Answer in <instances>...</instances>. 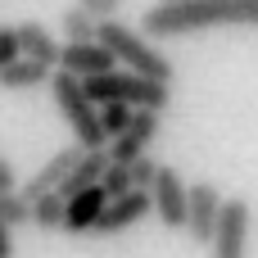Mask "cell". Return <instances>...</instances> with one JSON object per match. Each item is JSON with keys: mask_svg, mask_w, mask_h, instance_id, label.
<instances>
[{"mask_svg": "<svg viewBox=\"0 0 258 258\" xmlns=\"http://www.w3.org/2000/svg\"><path fill=\"white\" fill-rule=\"evenodd\" d=\"M159 113H150V109H136L132 113V127H127V136H118V141H109V163H122V168H132V163H141L145 159V150L159 141Z\"/></svg>", "mask_w": 258, "mask_h": 258, "instance_id": "obj_7", "label": "cell"}, {"mask_svg": "<svg viewBox=\"0 0 258 258\" xmlns=\"http://www.w3.org/2000/svg\"><path fill=\"white\" fill-rule=\"evenodd\" d=\"M18 27V45H23V59H32V63H41V68H59V59H63V45L54 41V32L45 27V23H36V18H27V23H14Z\"/></svg>", "mask_w": 258, "mask_h": 258, "instance_id": "obj_11", "label": "cell"}, {"mask_svg": "<svg viewBox=\"0 0 258 258\" xmlns=\"http://www.w3.org/2000/svg\"><path fill=\"white\" fill-rule=\"evenodd\" d=\"M159 5H190V0H159Z\"/></svg>", "mask_w": 258, "mask_h": 258, "instance_id": "obj_25", "label": "cell"}, {"mask_svg": "<svg viewBox=\"0 0 258 258\" xmlns=\"http://www.w3.org/2000/svg\"><path fill=\"white\" fill-rule=\"evenodd\" d=\"M82 154H86L82 145H68V150L50 154V159H45V168H41L36 177H27V186H23L18 195H23L27 204H32V200H41V195H59V186L73 177V168L82 163Z\"/></svg>", "mask_w": 258, "mask_h": 258, "instance_id": "obj_8", "label": "cell"}, {"mask_svg": "<svg viewBox=\"0 0 258 258\" xmlns=\"http://www.w3.org/2000/svg\"><path fill=\"white\" fill-rule=\"evenodd\" d=\"M50 95H54V104H59V113H63V122H68L73 141H77L86 154H95V150H104V145H109V141H104V132H100V109L91 104L86 86H82L73 73L54 68V77H50Z\"/></svg>", "mask_w": 258, "mask_h": 258, "instance_id": "obj_2", "label": "cell"}, {"mask_svg": "<svg viewBox=\"0 0 258 258\" xmlns=\"http://www.w3.org/2000/svg\"><path fill=\"white\" fill-rule=\"evenodd\" d=\"M150 200H154V218L168 227V231H186V209H190V186H186V177L177 172V168H159V177H154V190H150Z\"/></svg>", "mask_w": 258, "mask_h": 258, "instance_id": "obj_5", "label": "cell"}, {"mask_svg": "<svg viewBox=\"0 0 258 258\" xmlns=\"http://www.w3.org/2000/svg\"><path fill=\"white\" fill-rule=\"evenodd\" d=\"M50 77H54V73L41 68V63H32V59H18V63L0 68V86H5V91H32V86H41V82H50Z\"/></svg>", "mask_w": 258, "mask_h": 258, "instance_id": "obj_14", "label": "cell"}, {"mask_svg": "<svg viewBox=\"0 0 258 258\" xmlns=\"http://www.w3.org/2000/svg\"><path fill=\"white\" fill-rule=\"evenodd\" d=\"M118 5H122V0H118Z\"/></svg>", "mask_w": 258, "mask_h": 258, "instance_id": "obj_26", "label": "cell"}, {"mask_svg": "<svg viewBox=\"0 0 258 258\" xmlns=\"http://www.w3.org/2000/svg\"><path fill=\"white\" fill-rule=\"evenodd\" d=\"M86 86V95H91V104L100 109V104H127V109H150V113H163L168 104H172V86H159V82H150V77H136V73H109V77H91V82H82Z\"/></svg>", "mask_w": 258, "mask_h": 258, "instance_id": "obj_3", "label": "cell"}, {"mask_svg": "<svg viewBox=\"0 0 258 258\" xmlns=\"http://www.w3.org/2000/svg\"><path fill=\"white\" fill-rule=\"evenodd\" d=\"M63 218H68V200H63V195H41V200H32V227H36V231H63Z\"/></svg>", "mask_w": 258, "mask_h": 258, "instance_id": "obj_15", "label": "cell"}, {"mask_svg": "<svg viewBox=\"0 0 258 258\" xmlns=\"http://www.w3.org/2000/svg\"><path fill=\"white\" fill-rule=\"evenodd\" d=\"M0 222H5L9 231L32 227V204H27L18 190H0Z\"/></svg>", "mask_w": 258, "mask_h": 258, "instance_id": "obj_17", "label": "cell"}, {"mask_svg": "<svg viewBox=\"0 0 258 258\" xmlns=\"http://www.w3.org/2000/svg\"><path fill=\"white\" fill-rule=\"evenodd\" d=\"M222 204L227 195L213 186V181H190V209H186V236L195 245H213V231H218V218H222Z\"/></svg>", "mask_w": 258, "mask_h": 258, "instance_id": "obj_6", "label": "cell"}, {"mask_svg": "<svg viewBox=\"0 0 258 258\" xmlns=\"http://www.w3.org/2000/svg\"><path fill=\"white\" fill-rule=\"evenodd\" d=\"M104 209H109V195H104V186H91V190H82L77 200H68L63 231H68V236H86V231H95V227H100V218H104Z\"/></svg>", "mask_w": 258, "mask_h": 258, "instance_id": "obj_12", "label": "cell"}, {"mask_svg": "<svg viewBox=\"0 0 258 258\" xmlns=\"http://www.w3.org/2000/svg\"><path fill=\"white\" fill-rule=\"evenodd\" d=\"M0 258H14V231L0 222Z\"/></svg>", "mask_w": 258, "mask_h": 258, "instance_id": "obj_24", "label": "cell"}, {"mask_svg": "<svg viewBox=\"0 0 258 258\" xmlns=\"http://www.w3.org/2000/svg\"><path fill=\"white\" fill-rule=\"evenodd\" d=\"M132 113H136V109H127V104H100V132H104V141H118V136H127V127H132Z\"/></svg>", "mask_w": 258, "mask_h": 258, "instance_id": "obj_18", "label": "cell"}, {"mask_svg": "<svg viewBox=\"0 0 258 258\" xmlns=\"http://www.w3.org/2000/svg\"><path fill=\"white\" fill-rule=\"evenodd\" d=\"M159 168H163V163H154V159L145 154L141 163H132V186H136V190H154V177H159Z\"/></svg>", "mask_w": 258, "mask_h": 258, "instance_id": "obj_21", "label": "cell"}, {"mask_svg": "<svg viewBox=\"0 0 258 258\" xmlns=\"http://www.w3.org/2000/svg\"><path fill=\"white\" fill-rule=\"evenodd\" d=\"M77 9H86L95 23H109V18H118V0H77Z\"/></svg>", "mask_w": 258, "mask_h": 258, "instance_id": "obj_22", "label": "cell"}, {"mask_svg": "<svg viewBox=\"0 0 258 258\" xmlns=\"http://www.w3.org/2000/svg\"><path fill=\"white\" fill-rule=\"evenodd\" d=\"M150 213H154L150 190H132V195H122V200H113V204L104 209V218H100L95 236H122V231H132L141 218H150Z\"/></svg>", "mask_w": 258, "mask_h": 258, "instance_id": "obj_10", "label": "cell"}, {"mask_svg": "<svg viewBox=\"0 0 258 258\" xmlns=\"http://www.w3.org/2000/svg\"><path fill=\"white\" fill-rule=\"evenodd\" d=\"M59 68L73 73L77 82H91V77H109V73H118V59H113L100 41H86V45H63Z\"/></svg>", "mask_w": 258, "mask_h": 258, "instance_id": "obj_9", "label": "cell"}, {"mask_svg": "<svg viewBox=\"0 0 258 258\" xmlns=\"http://www.w3.org/2000/svg\"><path fill=\"white\" fill-rule=\"evenodd\" d=\"M23 59V45H18V27L14 23H0V68L18 63Z\"/></svg>", "mask_w": 258, "mask_h": 258, "instance_id": "obj_20", "label": "cell"}, {"mask_svg": "<svg viewBox=\"0 0 258 258\" xmlns=\"http://www.w3.org/2000/svg\"><path fill=\"white\" fill-rule=\"evenodd\" d=\"M104 172H109V154H104V150H95V154H82V163H77V168H73V177L59 186V195H63V200H77L82 190L100 186V181H104Z\"/></svg>", "mask_w": 258, "mask_h": 258, "instance_id": "obj_13", "label": "cell"}, {"mask_svg": "<svg viewBox=\"0 0 258 258\" xmlns=\"http://www.w3.org/2000/svg\"><path fill=\"white\" fill-rule=\"evenodd\" d=\"M14 186H18V172H14V163L0 154V190H14Z\"/></svg>", "mask_w": 258, "mask_h": 258, "instance_id": "obj_23", "label": "cell"}, {"mask_svg": "<svg viewBox=\"0 0 258 258\" xmlns=\"http://www.w3.org/2000/svg\"><path fill=\"white\" fill-rule=\"evenodd\" d=\"M95 41L118 59V63H127L136 77H150V82H159V86H172V77H177V68H172V59L145 36V32H136V27H127L122 18H109V23H100L95 27Z\"/></svg>", "mask_w": 258, "mask_h": 258, "instance_id": "obj_1", "label": "cell"}, {"mask_svg": "<svg viewBox=\"0 0 258 258\" xmlns=\"http://www.w3.org/2000/svg\"><path fill=\"white\" fill-rule=\"evenodd\" d=\"M249 227H254L249 200H227L218 231H213V245H209V258H249Z\"/></svg>", "mask_w": 258, "mask_h": 258, "instance_id": "obj_4", "label": "cell"}, {"mask_svg": "<svg viewBox=\"0 0 258 258\" xmlns=\"http://www.w3.org/2000/svg\"><path fill=\"white\" fill-rule=\"evenodd\" d=\"M95 18L86 14V9H77V5H68L63 9V18H59V32H68V45H86V41H95Z\"/></svg>", "mask_w": 258, "mask_h": 258, "instance_id": "obj_16", "label": "cell"}, {"mask_svg": "<svg viewBox=\"0 0 258 258\" xmlns=\"http://www.w3.org/2000/svg\"><path fill=\"white\" fill-rule=\"evenodd\" d=\"M100 186H104V195H109V204L136 190V186H132V168H122V163H109V172H104V181H100Z\"/></svg>", "mask_w": 258, "mask_h": 258, "instance_id": "obj_19", "label": "cell"}]
</instances>
